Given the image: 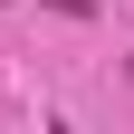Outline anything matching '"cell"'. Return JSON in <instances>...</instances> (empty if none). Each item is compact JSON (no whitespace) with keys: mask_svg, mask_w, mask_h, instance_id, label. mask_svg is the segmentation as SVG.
Returning <instances> with one entry per match:
<instances>
[{"mask_svg":"<svg viewBox=\"0 0 134 134\" xmlns=\"http://www.w3.org/2000/svg\"><path fill=\"white\" fill-rule=\"evenodd\" d=\"M48 10H67V19H96V0H48Z\"/></svg>","mask_w":134,"mask_h":134,"instance_id":"obj_1","label":"cell"}]
</instances>
